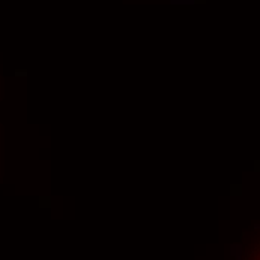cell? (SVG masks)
Segmentation results:
<instances>
[{
  "label": "cell",
  "mask_w": 260,
  "mask_h": 260,
  "mask_svg": "<svg viewBox=\"0 0 260 260\" xmlns=\"http://www.w3.org/2000/svg\"><path fill=\"white\" fill-rule=\"evenodd\" d=\"M193 0H171V3L174 5H184V3H190Z\"/></svg>",
  "instance_id": "1"
},
{
  "label": "cell",
  "mask_w": 260,
  "mask_h": 260,
  "mask_svg": "<svg viewBox=\"0 0 260 260\" xmlns=\"http://www.w3.org/2000/svg\"><path fill=\"white\" fill-rule=\"evenodd\" d=\"M235 260H242V259H241V254H238V256H235Z\"/></svg>",
  "instance_id": "2"
}]
</instances>
